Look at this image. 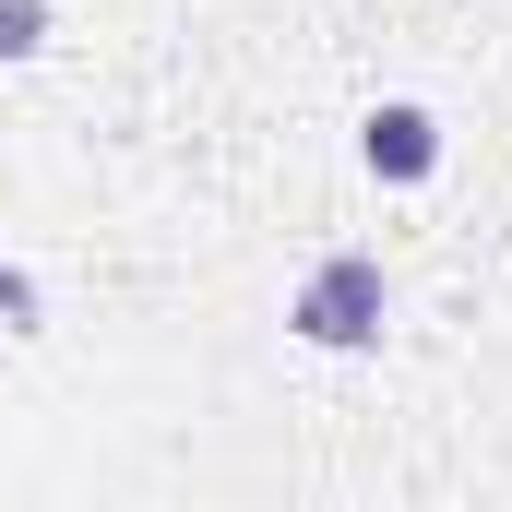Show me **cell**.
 <instances>
[{"label": "cell", "mask_w": 512, "mask_h": 512, "mask_svg": "<svg viewBox=\"0 0 512 512\" xmlns=\"http://www.w3.org/2000/svg\"><path fill=\"white\" fill-rule=\"evenodd\" d=\"M358 155H370V179H429V167H441V120H429V108H370Z\"/></svg>", "instance_id": "2"}, {"label": "cell", "mask_w": 512, "mask_h": 512, "mask_svg": "<svg viewBox=\"0 0 512 512\" xmlns=\"http://www.w3.org/2000/svg\"><path fill=\"white\" fill-rule=\"evenodd\" d=\"M24 48H48V0H0V60H24Z\"/></svg>", "instance_id": "3"}, {"label": "cell", "mask_w": 512, "mask_h": 512, "mask_svg": "<svg viewBox=\"0 0 512 512\" xmlns=\"http://www.w3.org/2000/svg\"><path fill=\"white\" fill-rule=\"evenodd\" d=\"M382 310H393V286H382V262H370V251H334L298 298H286V322H298L310 346H334V358L382 346Z\"/></svg>", "instance_id": "1"}, {"label": "cell", "mask_w": 512, "mask_h": 512, "mask_svg": "<svg viewBox=\"0 0 512 512\" xmlns=\"http://www.w3.org/2000/svg\"><path fill=\"white\" fill-rule=\"evenodd\" d=\"M0 322H36V286H24L12 262H0Z\"/></svg>", "instance_id": "4"}]
</instances>
